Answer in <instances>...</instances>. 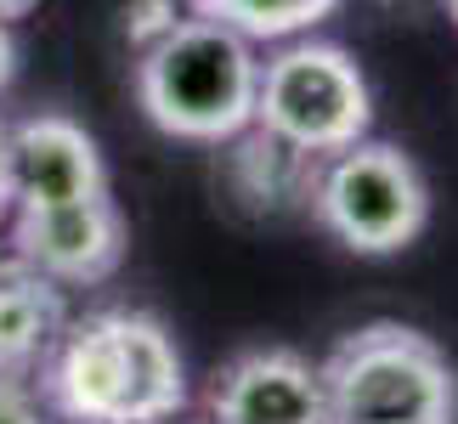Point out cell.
<instances>
[{
  "instance_id": "13",
  "label": "cell",
  "mask_w": 458,
  "mask_h": 424,
  "mask_svg": "<svg viewBox=\"0 0 458 424\" xmlns=\"http://www.w3.org/2000/svg\"><path fill=\"white\" fill-rule=\"evenodd\" d=\"M0 424H57L46 413L34 379H0Z\"/></svg>"
},
{
  "instance_id": "11",
  "label": "cell",
  "mask_w": 458,
  "mask_h": 424,
  "mask_svg": "<svg viewBox=\"0 0 458 424\" xmlns=\"http://www.w3.org/2000/svg\"><path fill=\"white\" fill-rule=\"evenodd\" d=\"M187 12L243 34L250 46H289L323 29L340 0H187Z\"/></svg>"
},
{
  "instance_id": "10",
  "label": "cell",
  "mask_w": 458,
  "mask_h": 424,
  "mask_svg": "<svg viewBox=\"0 0 458 424\" xmlns=\"http://www.w3.org/2000/svg\"><path fill=\"white\" fill-rule=\"evenodd\" d=\"M68 289L23 255L0 260V379H34L68 328Z\"/></svg>"
},
{
  "instance_id": "4",
  "label": "cell",
  "mask_w": 458,
  "mask_h": 424,
  "mask_svg": "<svg viewBox=\"0 0 458 424\" xmlns=\"http://www.w3.org/2000/svg\"><path fill=\"white\" fill-rule=\"evenodd\" d=\"M311 221L351 255L391 260L425 238L430 182L419 170V158L402 153L396 141L362 136L323 158L311 192Z\"/></svg>"
},
{
  "instance_id": "7",
  "label": "cell",
  "mask_w": 458,
  "mask_h": 424,
  "mask_svg": "<svg viewBox=\"0 0 458 424\" xmlns=\"http://www.w3.org/2000/svg\"><path fill=\"white\" fill-rule=\"evenodd\" d=\"M12 148V209H57L108 199V158L97 136L68 114H29L6 125Z\"/></svg>"
},
{
  "instance_id": "14",
  "label": "cell",
  "mask_w": 458,
  "mask_h": 424,
  "mask_svg": "<svg viewBox=\"0 0 458 424\" xmlns=\"http://www.w3.org/2000/svg\"><path fill=\"white\" fill-rule=\"evenodd\" d=\"M17 68H23V46H17V34H12V23H0V97L12 91Z\"/></svg>"
},
{
  "instance_id": "8",
  "label": "cell",
  "mask_w": 458,
  "mask_h": 424,
  "mask_svg": "<svg viewBox=\"0 0 458 424\" xmlns=\"http://www.w3.org/2000/svg\"><path fill=\"white\" fill-rule=\"evenodd\" d=\"M209 424H328L323 374L294 345H250L216 368L204 391Z\"/></svg>"
},
{
  "instance_id": "16",
  "label": "cell",
  "mask_w": 458,
  "mask_h": 424,
  "mask_svg": "<svg viewBox=\"0 0 458 424\" xmlns=\"http://www.w3.org/2000/svg\"><path fill=\"white\" fill-rule=\"evenodd\" d=\"M40 0H0V23H17V17H29Z\"/></svg>"
},
{
  "instance_id": "6",
  "label": "cell",
  "mask_w": 458,
  "mask_h": 424,
  "mask_svg": "<svg viewBox=\"0 0 458 424\" xmlns=\"http://www.w3.org/2000/svg\"><path fill=\"white\" fill-rule=\"evenodd\" d=\"M6 233H12V255H23L34 272H46L63 289H97L131 255V221L114 204V192L91 204L12 209Z\"/></svg>"
},
{
  "instance_id": "2",
  "label": "cell",
  "mask_w": 458,
  "mask_h": 424,
  "mask_svg": "<svg viewBox=\"0 0 458 424\" xmlns=\"http://www.w3.org/2000/svg\"><path fill=\"white\" fill-rule=\"evenodd\" d=\"M260 51L243 34L182 12L158 46L136 57V108L170 141L221 148L255 125Z\"/></svg>"
},
{
  "instance_id": "5",
  "label": "cell",
  "mask_w": 458,
  "mask_h": 424,
  "mask_svg": "<svg viewBox=\"0 0 458 424\" xmlns=\"http://www.w3.org/2000/svg\"><path fill=\"white\" fill-rule=\"evenodd\" d=\"M255 125L311 158H328L374 131V85L345 46L306 34L260 57Z\"/></svg>"
},
{
  "instance_id": "15",
  "label": "cell",
  "mask_w": 458,
  "mask_h": 424,
  "mask_svg": "<svg viewBox=\"0 0 458 424\" xmlns=\"http://www.w3.org/2000/svg\"><path fill=\"white\" fill-rule=\"evenodd\" d=\"M12 221V148H6V119H0V226Z\"/></svg>"
},
{
  "instance_id": "3",
  "label": "cell",
  "mask_w": 458,
  "mask_h": 424,
  "mask_svg": "<svg viewBox=\"0 0 458 424\" xmlns=\"http://www.w3.org/2000/svg\"><path fill=\"white\" fill-rule=\"evenodd\" d=\"M328 424H458V368L425 328L362 323L317 362Z\"/></svg>"
},
{
  "instance_id": "12",
  "label": "cell",
  "mask_w": 458,
  "mask_h": 424,
  "mask_svg": "<svg viewBox=\"0 0 458 424\" xmlns=\"http://www.w3.org/2000/svg\"><path fill=\"white\" fill-rule=\"evenodd\" d=\"M175 23H182V6H175V0H125V6H119V34H125V46L136 57L165 40Z\"/></svg>"
},
{
  "instance_id": "9",
  "label": "cell",
  "mask_w": 458,
  "mask_h": 424,
  "mask_svg": "<svg viewBox=\"0 0 458 424\" xmlns=\"http://www.w3.org/2000/svg\"><path fill=\"white\" fill-rule=\"evenodd\" d=\"M323 158H311L301 148H289L272 131H238L233 141L216 148V182L226 192V204L250 221H301L311 216V192Z\"/></svg>"
},
{
  "instance_id": "17",
  "label": "cell",
  "mask_w": 458,
  "mask_h": 424,
  "mask_svg": "<svg viewBox=\"0 0 458 424\" xmlns=\"http://www.w3.org/2000/svg\"><path fill=\"white\" fill-rule=\"evenodd\" d=\"M442 6H447V17H453V23H458V0H442Z\"/></svg>"
},
{
  "instance_id": "1",
  "label": "cell",
  "mask_w": 458,
  "mask_h": 424,
  "mask_svg": "<svg viewBox=\"0 0 458 424\" xmlns=\"http://www.w3.org/2000/svg\"><path fill=\"white\" fill-rule=\"evenodd\" d=\"M57 424H170L187 408V357L148 306H91L34 374Z\"/></svg>"
}]
</instances>
